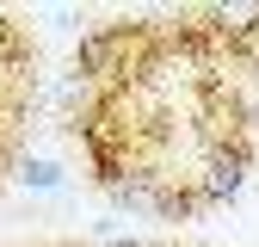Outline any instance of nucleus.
Instances as JSON below:
<instances>
[{
    "instance_id": "1",
    "label": "nucleus",
    "mask_w": 259,
    "mask_h": 247,
    "mask_svg": "<svg viewBox=\"0 0 259 247\" xmlns=\"http://www.w3.org/2000/svg\"><path fill=\"white\" fill-rule=\"evenodd\" d=\"M136 44H142V31H130V25H117V31H93V37L80 44V68L99 74V80H117V74L136 68Z\"/></svg>"
},
{
    "instance_id": "2",
    "label": "nucleus",
    "mask_w": 259,
    "mask_h": 247,
    "mask_svg": "<svg viewBox=\"0 0 259 247\" xmlns=\"http://www.w3.org/2000/svg\"><path fill=\"white\" fill-rule=\"evenodd\" d=\"M247 179V148H210L204 161V198H229Z\"/></svg>"
},
{
    "instance_id": "3",
    "label": "nucleus",
    "mask_w": 259,
    "mask_h": 247,
    "mask_svg": "<svg viewBox=\"0 0 259 247\" xmlns=\"http://www.w3.org/2000/svg\"><path fill=\"white\" fill-rule=\"evenodd\" d=\"M25 179H31V185H44V192H50V185H62V173H56L50 161H25Z\"/></svg>"
},
{
    "instance_id": "4",
    "label": "nucleus",
    "mask_w": 259,
    "mask_h": 247,
    "mask_svg": "<svg viewBox=\"0 0 259 247\" xmlns=\"http://www.w3.org/2000/svg\"><path fill=\"white\" fill-rule=\"evenodd\" d=\"M105 247H148V241H105Z\"/></svg>"
}]
</instances>
